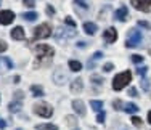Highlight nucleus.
<instances>
[{"label":"nucleus","mask_w":151,"mask_h":130,"mask_svg":"<svg viewBox=\"0 0 151 130\" xmlns=\"http://www.w3.org/2000/svg\"><path fill=\"white\" fill-rule=\"evenodd\" d=\"M132 82V72L130 71H125L117 74L116 77L113 79V88L114 90H122L125 85H129Z\"/></svg>","instance_id":"1"},{"label":"nucleus","mask_w":151,"mask_h":130,"mask_svg":"<svg viewBox=\"0 0 151 130\" xmlns=\"http://www.w3.org/2000/svg\"><path fill=\"white\" fill-rule=\"evenodd\" d=\"M142 39H143L142 31H138V29H130V32H129V35H127V40H125V47H127V48H134V47H137L142 42Z\"/></svg>","instance_id":"2"},{"label":"nucleus","mask_w":151,"mask_h":130,"mask_svg":"<svg viewBox=\"0 0 151 130\" xmlns=\"http://www.w3.org/2000/svg\"><path fill=\"white\" fill-rule=\"evenodd\" d=\"M34 52L37 53V58H39V60H44V58L50 60V58H53V55H55V50H53L50 45H45V43L35 45V47H34Z\"/></svg>","instance_id":"3"},{"label":"nucleus","mask_w":151,"mask_h":130,"mask_svg":"<svg viewBox=\"0 0 151 130\" xmlns=\"http://www.w3.org/2000/svg\"><path fill=\"white\" fill-rule=\"evenodd\" d=\"M34 113L37 116H40V117H52L53 108L48 103H45V101H40V103L34 104Z\"/></svg>","instance_id":"4"},{"label":"nucleus","mask_w":151,"mask_h":130,"mask_svg":"<svg viewBox=\"0 0 151 130\" xmlns=\"http://www.w3.org/2000/svg\"><path fill=\"white\" fill-rule=\"evenodd\" d=\"M77 35V31L76 29H73V27H69V29H64L63 26L61 27H58L55 31V39L58 42H63L64 39H71V37H76Z\"/></svg>","instance_id":"5"},{"label":"nucleus","mask_w":151,"mask_h":130,"mask_svg":"<svg viewBox=\"0 0 151 130\" xmlns=\"http://www.w3.org/2000/svg\"><path fill=\"white\" fill-rule=\"evenodd\" d=\"M52 35V27H50L48 23H44L40 26H37L34 29V40H39V39H47Z\"/></svg>","instance_id":"6"},{"label":"nucleus","mask_w":151,"mask_h":130,"mask_svg":"<svg viewBox=\"0 0 151 130\" xmlns=\"http://www.w3.org/2000/svg\"><path fill=\"white\" fill-rule=\"evenodd\" d=\"M130 3L138 11H143V13L151 11V0H130Z\"/></svg>","instance_id":"7"},{"label":"nucleus","mask_w":151,"mask_h":130,"mask_svg":"<svg viewBox=\"0 0 151 130\" xmlns=\"http://www.w3.org/2000/svg\"><path fill=\"white\" fill-rule=\"evenodd\" d=\"M66 72H64L63 68H56L55 71H53V82H55L56 85H64L66 84Z\"/></svg>","instance_id":"8"},{"label":"nucleus","mask_w":151,"mask_h":130,"mask_svg":"<svg viewBox=\"0 0 151 130\" xmlns=\"http://www.w3.org/2000/svg\"><path fill=\"white\" fill-rule=\"evenodd\" d=\"M13 19H15V13L10 11V10H3V11L0 13V24H2V26L12 24Z\"/></svg>","instance_id":"9"},{"label":"nucleus","mask_w":151,"mask_h":130,"mask_svg":"<svg viewBox=\"0 0 151 130\" xmlns=\"http://www.w3.org/2000/svg\"><path fill=\"white\" fill-rule=\"evenodd\" d=\"M103 39H105L106 43H114L117 39V31L114 27H108L105 31V34H103Z\"/></svg>","instance_id":"10"},{"label":"nucleus","mask_w":151,"mask_h":130,"mask_svg":"<svg viewBox=\"0 0 151 130\" xmlns=\"http://www.w3.org/2000/svg\"><path fill=\"white\" fill-rule=\"evenodd\" d=\"M127 16H129V10L125 5H122L121 8H117L116 11H114V19L116 21H125Z\"/></svg>","instance_id":"11"},{"label":"nucleus","mask_w":151,"mask_h":130,"mask_svg":"<svg viewBox=\"0 0 151 130\" xmlns=\"http://www.w3.org/2000/svg\"><path fill=\"white\" fill-rule=\"evenodd\" d=\"M73 109L79 116H85V104H84V101H82V100H74L73 101Z\"/></svg>","instance_id":"12"},{"label":"nucleus","mask_w":151,"mask_h":130,"mask_svg":"<svg viewBox=\"0 0 151 130\" xmlns=\"http://www.w3.org/2000/svg\"><path fill=\"white\" fill-rule=\"evenodd\" d=\"M82 88H84V82H82V79H74V80L71 82V92L73 93H81Z\"/></svg>","instance_id":"13"},{"label":"nucleus","mask_w":151,"mask_h":130,"mask_svg":"<svg viewBox=\"0 0 151 130\" xmlns=\"http://www.w3.org/2000/svg\"><path fill=\"white\" fill-rule=\"evenodd\" d=\"M12 39H15V40H23L24 39V29L21 26H16L12 31Z\"/></svg>","instance_id":"14"},{"label":"nucleus","mask_w":151,"mask_h":130,"mask_svg":"<svg viewBox=\"0 0 151 130\" xmlns=\"http://www.w3.org/2000/svg\"><path fill=\"white\" fill-rule=\"evenodd\" d=\"M101 56H103V53L101 52H96L95 55H93L90 60H88V63H87V68L88 69H92V68H95V64H96V61L98 60H101Z\"/></svg>","instance_id":"15"},{"label":"nucleus","mask_w":151,"mask_h":130,"mask_svg":"<svg viewBox=\"0 0 151 130\" xmlns=\"http://www.w3.org/2000/svg\"><path fill=\"white\" fill-rule=\"evenodd\" d=\"M96 24L95 23H85L84 24V31H85V34H88V35H93L96 32Z\"/></svg>","instance_id":"16"},{"label":"nucleus","mask_w":151,"mask_h":130,"mask_svg":"<svg viewBox=\"0 0 151 130\" xmlns=\"http://www.w3.org/2000/svg\"><path fill=\"white\" fill-rule=\"evenodd\" d=\"M21 106H23V103L15 100V101H12V103H10L8 111H10V113H19V111H21Z\"/></svg>","instance_id":"17"},{"label":"nucleus","mask_w":151,"mask_h":130,"mask_svg":"<svg viewBox=\"0 0 151 130\" xmlns=\"http://www.w3.org/2000/svg\"><path fill=\"white\" fill-rule=\"evenodd\" d=\"M138 109H140V108L137 106L135 103H127V104H124V111H125L127 114H135Z\"/></svg>","instance_id":"18"},{"label":"nucleus","mask_w":151,"mask_h":130,"mask_svg":"<svg viewBox=\"0 0 151 130\" xmlns=\"http://www.w3.org/2000/svg\"><path fill=\"white\" fill-rule=\"evenodd\" d=\"M68 66H69V69L73 72H79L82 69V64L79 63V61H76V60H71L69 63H68Z\"/></svg>","instance_id":"19"},{"label":"nucleus","mask_w":151,"mask_h":130,"mask_svg":"<svg viewBox=\"0 0 151 130\" xmlns=\"http://www.w3.org/2000/svg\"><path fill=\"white\" fill-rule=\"evenodd\" d=\"M31 92H32V96H42L44 95V88L40 85H31Z\"/></svg>","instance_id":"20"},{"label":"nucleus","mask_w":151,"mask_h":130,"mask_svg":"<svg viewBox=\"0 0 151 130\" xmlns=\"http://www.w3.org/2000/svg\"><path fill=\"white\" fill-rule=\"evenodd\" d=\"M90 106L93 111L96 113H101V108H103V101H98V100H90Z\"/></svg>","instance_id":"21"},{"label":"nucleus","mask_w":151,"mask_h":130,"mask_svg":"<svg viewBox=\"0 0 151 130\" xmlns=\"http://www.w3.org/2000/svg\"><path fill=\"white\" fill-rule=\"evenodd\" d=\"M74 5H76V10H77V11H79V8L88 10V2L87 0H74Z\"/></svg>","instance_id":"22"},{"label":"nucleus","mask_w":151,"mask_h":130,"mask_svg":"<svg viewBox=\"0 0 151 130\" xmlns=\"http://www.w3.org/2000/svg\"><path fill=\"white\" fill-rule=\"evenodd\" d=\"M35 130H58V127L53 124H39L35 125Z\"/></svg>","instance_id":"23"},{"label":"nucleus","mask_w":151,"mask_h":130,"mask_svg":"<svg viewBox=\"0 0 151 130\" xmlns=\"http://www.w3.org/2000/svg\"><path fill=\"white\" fill-rule=\"evenodd\" d=\"M23 18H24L26 21H29V23H32V21H35V19L39 18V14L35 13V11H29V13H24Z\"/></svg>","instance_id":"24"},{"label":"nucleus","mask_w":151,"mask_h":130,"mask_svg":"<svg viewBox=\"0 0 151 130\" xmlns=\"http://www.w3.org/2000/svg\"><path fill=\"white\" fill-rule=\"evenodd\" d=\"M66 122L69 127H76L77 125V119L74 117V116H66Z\"/></svg>","instance_id":"25"},{"label":"nucleus","mask_w":151,"mask_h":130,"mask_svg":"<svg viewBox=\"0 0 151 130\" xmlns=\"http://www.w3.org/2000/svg\"><path fill=\"white\" fill-rule=\"evenodd\" d=\"M64 23H66V24H68V26H69V27L76 29V21H74L73 18H71V16H66V18H64Z\"/></svg>","instance_id":"26"},{"label":"nucleus","mask_w":151,"mask_h":130,"mask_svg":"<svg viewBox=\"0 0 151 130\" xmlns=\"http://www.w3.org/2000/svg\"><path fill=\"white\" fill-rule=\"evenodd\" d=\"M2 61L5 63L6 69H13V63H12V60H10V58H6V56H2Z\"/></svg>","instance_id":"27"},{"label":"nucleus","mask_w":151,"mask_h":130,"mask_svg":"<svg viewBox=\"0 0 151 130\" xmlns=\"http://www.w3.org/2000/svg\"><path fill=\"white\" fill-rule=\"evenodd\" d=\"M90 80H92V84H95V85H101L103 84V79L98 77V75H92Z\"/></svg>","instance_id":"28"},{"label":"nucleus","mask_w":151,"mask_h":130,"mask_svg":"<svg viewBox=\"0 0 151 130\" xmlns=\"http://www.w3.org/2000/svg\"><path fill=\"white\" fill-rule=\"evenodd\" d=\"M132 124L135 125V127H142L143 125V121L140 117H137V116H134V117H132Z\"/></svg>","instance_id":"29"},{"label":"nucleus","mask_w":151,"mask_h":130,"mask_svg":"<svg viewBox=\"0 0 151 130\" xmlns=\"http://www.w3.org/2000/svg\"><path fill=\"white\" fill-rule=\"evenodd\" d=\"M113 108H114L116 111L124 109V108H122V101H121V100H114V101H113Z\"/></svg>","instance_id":"30"},{"label":"nucleus","mask_w":151,"mask_h":130,"mask_svg":"<svg viewBox=\"0 0 151 130\" xmlns=\"http://www.w3.org/2000/svg\"><path fill=\"white\" fill-rule=\"evenodd\" d=\"M132 61L135 64H140V63H143V56L142 55H132Z\"/></svg>","instance_id":"31"},{"label":"nucleus","mask_w":151,"mask_h":130,"mask_svg":"<svg viewBox=\"0 0 151 130\" xmlns=\"http://www.w3.org/2000/svg\"><path fill=\"white\" fill-rule=\"evenodd\" d=\"M105 117H106V114L103 113H98V116H96V122H98V124H103V122H105Z\"/></svg>","instance_id":"32"},{"label":"nucleus","mask_w":151,"mask_h":130,"mask_svg":"<svg viewBox=\"0 0 151 130\" xmlns=\"http://www.w3.org/2000/svg\"><path fill=\"white\" fill-rule=\"evenodd\" d=\"M113 69H114V64L113 63H106L105 66H103V71H105V72H111Z\"/></svg>","instance_id":"33"},{"label":"nucleus","mask_w":151,"mask_h":130,"mask_svg":"<svg viewBox=\"0 0 151 130\" xmlns=\"http://www.w3.org/2000/svg\"><path fill=\"white\" fill-rule=\"evenodd\" d=\"M55 13H56V10L53 8L52 5H47V14H48V16H53Z\"/></svg>","instance_id":"34"},{"label":"nucleus","mask_w":151,"mask_h":130,"mask_svg":"<svg viewBox=\"0 0 151 130\" xmlns=\"http://www.w3.org/2000/svg\"><path fill=\"white\" fill-rule=\"evenodd\" d=\"M137 72H138V74L142 75V77H145V74L148 72V68H146V66H143V68H138V69H137Z\"/></svg>","instance_id":"35"},{"label":"nucleus","mask_w":151,"mask_h":130,"mask_svg":"<svg viewBox=\"0 0 151 130\" xmlns=\"http://www.w3.org/2000/svg\"><path fill=\"white\" fill-rule=\"evenodd\" d=\"M23 3H24V6H27V8H32V6L35 5L34 0H23Z\"/></svg>","instance_id":"36"},{"label":"nucleus","mask_w":151,"mask_h":130,"mask_svg":"<svg viewBox=\"0 0 151 130\" xmlns=\"http://www.w3.org/2000/svg\"><path fill=\"white\" fill-rule=\"evenodd\" d=\"M142 88L145 90V92H146V90H150V82L146 80V79H143V80H142Z\"/></svg>","instance_id":"37"},{"label":"nucleus","mask_w":151,"mask_h":130,"mask_svg":"<svg viewBox=\"0 0 151 130\" xmlns=\"http://www.w3.org/2000/svg\"><path fill=\"white\" fill-rule=\"evenodd\" d=\"M23 96H24V93L21 92V90H18V92L15 93V100L16 101H21V100H23Z\"/></svg>","instance_id":"38"},{"label":"nucleus","mask_w":151,"mask_h":130,"mask_svg":"<svg viewBox=\"0 0 151 130\" xmlns=\"http://www.w3.org/2000/svg\"><path fill=\"white\" fill-rule=\"evenodd\" d=\"M6 48H8V45H6V42L0 40V53H2V52H5Z\"/></svg>","instance_id":"39"},{"label":"nucleus","mask_w":151,"mask_h":130,"mask_svg":"<svg viewBox=\"0 0 151 130\" xmlns=\"http://www.w3.org/2000/svg\"><path fill=\"white\" fill-rule=\"evenodd\" d=\"M129 95H130V96H137V88H135V87H130V90H129Z\"/></svg>","instance_id":"40"},{"label":"nucleus","mask_w":151,"mask_h":130,"mask_svg":"<svg viewBox=\"0 0 151 130\" xmlns=\"http://www.w3.org/2000/svg\"><path fill=\"white\" fill-rule=\"evenodd\" d=\"M138 26H142V27H150V24H148V21H138Z\"/></svg>","instance_id":"41"},{"label":"nucleus","mask_w":151,"mask_h":130,"mask_svg":"<svg viewBox=\"0 0 151 130\" xmlns=\"http://www.w3.org/2000/svg\"><path fill=\"white\" fill-rule=\"evenodd\" d=\"M5 127H6V122L3 121V119H0V130H3Z\"/></svg>","instance_id":"42"},{"label":"nucleus","mask_w":151,"mask_h":130,"mask_svg":"<svg viewBox=\"0 0 151 130\" xmlns=\"http://www.w3.org/2000/svg\"><path fill=\"white\" fill-rule=\"evenodd\" d=\"M85 45H87V42H77V47H81V48H85Z\"/></svg>","instance_id":"43"},{"label":"nucleus","mask_w":151,"mask_h":130,"mask_svg":"<svg viewBox=\"0 0 151 130\" xmlns=\"http://www.w3.org/2000/svg\"><path fill=\"white\" fill-rule=\"evenodd\" d=\"M13 82H15V84H18V82H19V75H15V77H13Z\"/></svg>","instance_id":"44"},{"label":"nucleus","mask_w":151,"mask_h":130,"mask_svg":"<svg viewBox=\"0 0 151 130\" xmlns=\"http://www.w3.org/2000/svg\"><path fill=\"white\" fill-rule=\"evenodd\" d=\"M148 122H150V124H151V111H150V113H148Z\"/></svg>","instance_id":"45"},{"label":"nucleus","mask_w":151,"mask_h":130,"mask_svg":"<svg viewBox=\"0 0 151 130\" xmlns=\"http://www.w3.org/2000/svg\"><path fill=\"white\" fill-rule=\"evenodd\" d=\"M16 130H23V129H16Z\"/></svg>","instance_id":"46"},{"label":"nucleus","mask_w":151,"mask_h":130,"mask_svg":"<svg viewBox=\"0 0 151 130\" xmlns=\"http://www.w3.org/2000/svg\"><path fill=\"white\" fill-rule=\"evenodd\" d=\"M0 5H2V0H0Z\"/></svg>","instance_id":"47"},{"label":"nucleus","mask_w":151,"mask_h":130,"mask_svg":"<svg viewBox=\"0 0 151 130\" xmlns=\"http://www.w3.org/2000/svg\"><path fill=\"white\" fill-rule=\"evenodd\" d=\"M0 72H2V68H0Z\"/></svg>","instance_id":"48"},{"label":"nucleus","mask_w":151,"mask_h":130,"mask_svg":"<svg viewBox=\"0 0 151 130\" xmlns=\"http://www.w3.org/2000/svg\"><path fill=\"white\" fill-rule=\"evenodd\" d=\"M74 130H77V129H74Z\"/></svg>","instance_id":"49"}]
</instances>
